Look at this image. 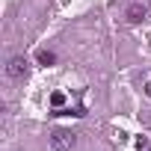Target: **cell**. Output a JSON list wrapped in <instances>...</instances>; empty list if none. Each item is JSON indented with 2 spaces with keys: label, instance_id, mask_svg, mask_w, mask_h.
Wrapping results in <instances>:
<instances>
[{
  "label": "cell",
  "instance_id": "2",
  "mask_svg": "<svg viewBox=\"0 0 151 151\" xmlns=\"http://www.w3.org/2000/svg\"><path fill=\"white\" fill-rule=\"evenodd\" d=\"M6 74H9V77H24V74H27V59L24 56H12L9 59V65H6Z\"/></svg>",
  "mask_w": 151,
  "mask_h": 151
},
{
  "label": "cell",
  "instance_id": "5",
  "mask_svg": "<svg viewBox=\"0 0 151 151\" xmlns=\"http://www.w3.org/2000/svg\"><path fill=\"white\" fill-rule=\"evenodd\" d=\"M50 101H53V104H56V107H59V104H62V101H65V95H62V92H53V98H50Z\"/></svg>",
  "mask_w": 151,
  "mask_h": 151
},
{
  "label": "cell",
  "instance_id": "4",
  "mask_svg": "<svg viewBox=\"0 0 151 151\" xmlns=\"http://www.w3.org/2000/svg\"><path fill=\"white\" fill-rule=\"evenodd\" d=\"M39 62H42V65H50V62H53V53L42 50V53H39Z\"/></svg>",
  "mask_w": 151,
  "mask_h": 151
},
{
  "label": "cell",
  "instance_id": "6",
  "mask_svg": "<svg viewBox=\"0 0 151 151\" xmlns=\"http://www.w3.org/2000/svg\"><path fill=\"white\" fill-rule=\"evenodd\" d=\"M145 95H148V98H151V83H148V86H145Z\"/></svg>",
  "mask_w": 151,
  "mask_h": 151
},
{
  "label": "cell",
  "instance_id": "1",
  "mask_svg": "<svg viewBox=\"0 0 151 151\" xmlns=\"http://www.w3.org/2000/svg\"><path fill=\"white\" fill-rule=\"evenodd\" d=\"M74 142H77V139H74L71 130H53V133H50V148H53V151H71Z\"/></svg>",
  "mask_w": 151,
  "mask_h": 151
},
{
  "label": "cell",
  "instance_id": "3",
  "mask_svg": "<svg viewBox=\"0 0 151 151\" xmlns=\"http://www.w3.org/2000/svg\"><path fill=\"white\" fill-rule=\"evenodd\" d=\"M142 18H145V6H139V3H133V6L127 9V21H130V24H139Z\"/></svg>",
  "mask_w": 151,
  "mask_h": 151
}]
</instances>
